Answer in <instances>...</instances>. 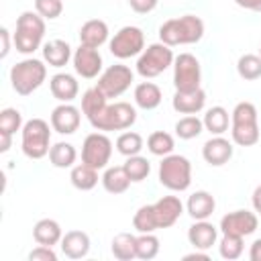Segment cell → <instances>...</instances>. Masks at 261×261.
<instances>
[{"instance_id": "cell-1", "label": "cell", "mask_w": 261, "mask_h": 261, "mask_svg": "<svg viewBox=\"0 0 261 261\" xmlns=\"http://www.w3.org/2000/svg\"><path fill=\"white\" fill-rule=\"evenodd\" d=\"M204 37V20L196 14H184L177 18H169L159 27L161 43L169 47L177 45H194Z\"/></svg>"}, {"instance_id": "cell-2", "label": "cell", "mask_w": 261, "mask_h": 261, "mask_svg": "<svg viewBox=\"0 0 261 261\" xmlns=\"http://www.w3.org/2000/svg\"><path fill=\"white\" fill-rule=\"evenodd\" d=\"M230 137L239 147H251L259 141V118L253 102H239L230 112Z\"/></svg>"}, {"instance_id": "cell-3", "label": "cell", "mask_w": 261, "mask_h": 261, "mask_svg": "<svg viewBox=\"0 0 261 261\" xmlns=\"http://www.w3.org/2000/svg\"><path fill=\"white\" fill-rule=\"evenodd\" d=\"M45 37V18L39 12L24 10L16 18V33H14V47L22 55H31L41 49Z\"/></svg>"}, {"instance_id": "cell-4", "label": "cell", "mask_w": 261, "mask_h": 261, "mask_svg": "<svg viewBox=\"0 0 261 261\" xmlns=\"http://www.w3.org/2000/svg\"><path fill=\"white\" fill-rule=\"evenodd\" d=\"M45 77H47V65H45V61L35 59V57L22 59L10 67L12 90L20 96H29L35 90H39L43 86Z\"/></svg>"}, {"instance_id": "cell-5", "label": "cell", "mask_w": 261, "mask_h": 261, "mask_svg": "<svg viewBox=\"0 0 261 261\" xmlns=\"http://www.w3.org/2000/svg\"><path fill=\"white\" fill-rule=\"evenodd\" d=\"M159 184L171 192H186L192 184V163L184 155L169 153L159 163Z\"/></svg>"}, {"instance_id": "cell-6", "label": "cell", "mask_w": 261, "mask_h": 261, "mask_svg": "<svg viewBox=\"0 0 261 261\" xmlns=\"http://www.w3.org/2000/svg\"><path fill=\"white\" fill-rule=\"evenodd\" d=\"M20 149L29 159H43L51 149V128L43 118H31L22 126Z\"/></svg>"}, {"instance_id": "cell-7", "label": "cell", "mask_w": 261, "mask_h": 261, "mask_svg": "<svg viewBox=\"0 0 261 261\" xmlns=\"http://www.w3.org/2000/svg\"><path fill=\"white\" fill-rule=\"evenodd\" d=\"M173 51L169 45L165 43H151L143 49V53L139 55L137 59V73L145 80H151V77H157L161 75L167 67L173 65Z\"/></svg>"}, {"instance_id": "cell-8", "label": "cell", "mask_w": 261, "mask_h": 261, "mask_svg": "<svg viewBox=\"0 0 261 261\" xmlns=\"http://www.w3.org/2000/svg\"><path fill=\"white\" fill-rule=\"evenodd\" d=\"M137 120V110L135 106H130L128 102H114L108 104L100 114H96L90 124L96 130H124L128 126H133Z\"/></svg>"}, {"instance_id": "cell-9", "label": "cell", "mask_w": 261, "mask_h": 261, "mask_svg": "<svg viewBox=\"0 0 261 261\" xmlns=\"http://www.w3.org/2000/svg\"><path fill=\"white\" fill-rule=\"evenodd\" d=\"M108 49H110V53H112L116 59H130V57H137V55H141L143 49H145V33H143L139 27L126 24V27H122L120 31L114 33V37H112L110 43H108Z\"/></svg>"}, {"instance_id": "cell-10", "label": "cell", "mask_w": 261, "mask_h": 261, "mask_svg": "<svg viewBox=\"0 0 261 261\" xmlns=\"http://www.w3.org/2000/svg\"><path fill=\"white\" fill-rule=\"evenodd\" d=\"M202 82L200 61L192 53H179L173 59V86L177 92L198 90Z\"/></svg>"}, {"instance_id": "cell-11", "label": "cell", "mask_w": 261, "mask_h": 261, "mask_svg": "<svg viewBox=\"0 0 261 261\" xmlns=\"http://www.w3.org/2000/svg\"><path fill=\"white\" fill-rule=\"evenodd\" d=\"M135 80V73L128 65H122V63H114V65H108L100 75H98V88L102 90V94L106 98H118L122 96L130 84Z\"/></svg>"}, {"instance_id": "cell-12", "label": "cell", "mask_w": 261, "mask_h": 261, "mask_svg": "<svg viewBox=\"0 0 261 261\" xmlns=\"http://www.w3.org/2000/svg\"><path fill=\"white\" fill-rule=\"evenodd\" d=\"M112 157V141L104 133H90L82 145V161L94 169H106Z\"/></svg>"}, {"instance_id": "cell-13", "label": "cell", "mask_w": 261, "mask_h": 261, "mask_svg": "<svg viewBox=\"0 0 261 261\" xmlns=\"http://www.w3.org/2000/svg\"><path fill=\"white\" fill-rule=\"evenodd\" d=\"M259 226V214L251 212V210H234L228 212L220 218V226L218 230L222 234H239V237H249L257 230Z\"/></svg>"}, {"instance_id": "cell-14", "label": "cell", "mask_w": 261, "mask_h": 261, "mask_svg": "<svg viewBox=\"0 0 261 261\" xmlns=\"http://www.w3.org/2000/svg\"><path fill=\"white\" fill-rule=\"evenodd\" d=\"M71 61H73V69H75V73L82 75L84 80H94V77H98V75L104 71V69H102L104 63H102V55H100V51L94 49V47L82 45V43H80V47L73 51Z\"/></svg>"}, {"instance_id": "cell-15", "label": "cell", "mask_w": 261, "mask_h": 261, "mask_svg": "<svg viewBox=\"0 0 261 261\" xmlns=\"http://www.w3.org/2000/svg\"><path fill=\"white\" fill-rule=\"evenodd\" d=\"M82 114L80 108H75L69 102H61L51 110V128L59 135H73L80 128Z\"/></svg>"}, {"instance_id": "cell-16", "label": "cell", "mask_w": 261, "mask_h": 261, "mask_svg": "<svg viewBox=\"0 0 261 261\" xmlns=\"http://www.w3.org/2000/svg\"><path fill=\"white\" fill-rule=\"evenodd\" d=\"M232 151H234L232 143L228 139H224L222 135H214L202 145V157L212 167H220V165L228 163L232 157Z\"/></svg>"}, {"instance_id": "cell-17", "label": "cell", "mask_w": 261, "mask_h": 261, "mask_svg": "<svg viewBox=\"0 0 261 261\" xmlns=\"http://www.w3.org/2000/svg\"><path fill=\"white\" fill-rule=\"evenodd\" d=\"M153 208H155V218H157L159 228L173 226L184 214V204L177 196H163L153 204Z\"/></svg>"}, {"instance_id": "cell-18", "label": "cell", "mask_w": 261, "mask_h": 261, "mask_svg": "<svg viewBox=\"0 0 261 261\" xmlns=\"http://www.w3.org/2000/svg\"><path fill=\"white\" fill-rule=\"evenodd\" d=\"M188 241L194 249H200V251H208L212 249V245H216L218 241V228L206 220H196L190 228H188Z\"/></svg>"}, {"instance_id": "cell-19", "label": "cell", "mask_w": 261, "mask_h": 261, "mask_svg": "<svg viewBox=\"0 0 261 261\" xmlns=\"http://www.w3.org/2000/svg\"><path fill=\"white\" fill-rule=\"evenodd\" d=\"M171 106L179 114H198L206 106V92L202 88L192 90V92H177L171 98Z\"/></svg>"}, {"instance_id": "cell-20", "label": "cell", "mask_w": 261, "mask_h": 261, "mask_svg": "<svg viewBox=\"0 0 261 261\" xmlns=\"http://www.w3.org/2000/svg\"><path fill=\"white\" fill-rule=\"evenodd\" d=\"M49 90L55 100L59 102H71L80 94V84L71 73H55L49 80Z\"/></svg>"}, {"instance_id": "cell-21", "label": "cell", "mask_w": 261, "mask_h": 261, "mask_svg": "<svg viewBox=\"0 0 261 261\" xmlns=\"http://www.w3.org/2000/svg\"><path fill=\"white\" fill-rule=\"evenodd\" d=\"M214 208H216V200H214V196H212L210 192H206V190L194 192V194L188 198V202H186V212H188L194 220H206L208 216H212Z\"/></svg>"}, {"instance_id": "cell-22", "label": "cell", "mask_w": 261, "mask_h": 261, "mask_svg": "<svg viewBox=\"0 0 261 261\" xmlns=\"http://www.w3.org/2000/svg\"><path fill=\"white\" fill-rule=\"evenodd\" d=\"M61 253L69 259H82L90 253V237L84 230H67L59 243Z\"/></svg>"}, {"instance_id": "cell-23", "label": "cell", "mask_w": 261, "mask_h": 261, "mask_svg": "<svg viewBox=\"0 0 261 261\" xmlns=\"http://www.w3.org/2000/svg\"><path fill=\"white\" fill-rule=\"evenodd\" d=\"M108 24L100 18H90L82 24L80 29V43L82 45H88V47H102L106 41H108Z\"/></svg>"}, {"instance_id": "cell-24", "label": "cell", "mask_w": 261, "mask_h": 261, "mask_svg": "<svg viewBox=\"0 0 261 261\" xmlns=\"http://www.w3.org/2000/svg\"><path fill=\"white\" fill-rule=\"evenodd\" d=\"M43 61L51 67H63L67 65V61L73 57L71 53V47L67 41H61V39H53V41H47L43 47Z\"/></svg>"}, {"instance_id": "cell-25", "label": "cell", "mask_w": 261, "mask_h": 261, "mask_svg": "<svg viewBox=\"0 0 261 261\" xmlns=\"http://www.w3.org/2000/svg\"><path fill=\"white\" fill-rule=\"evenodd\" d=\"M33 239L37 241V245L55 247V245L61 243L63 230H61V226H59L57 220H53V218H41L33 226Z\"/></svg>"}, {"instance_id": "cell-26", "label": "cell", "mask_w": 261, "mask_h": 261, "mask_svg": "<svg viewBox=\"0 0 261 261\" xmlns=\"http://www.w3.org/2000/svg\"><path fill=\"white\" fill-rule=\"evenodd\" d=\"M133 98H135V104L143 110H155L161 100H163V94H161V88L153 82H141L135 86V92H133Z\"/></svg>"}, {"instance_id": "cell-27", "label": "cell", "mask_w": 261, "mask_h": 261, "mask_svg": "<svg viewBox=\"0 0 261 261\" xmlns=\"http://www.w3.org/2000/svg\"><path fill=\"white\" fill-rule=\"evenodd\" d=\"M104 190L108 194H124L130 186V177L126 175L124 167L122 165H112V167H106L102 177H100Z\"/></svg>"}, {"instance_id": "cell-28", "label": "cell", "mask_w": 261, "mask_h": 261, "mask_svg": "<svg viewBox=\"0 0 261 261\" xmlns=\"http://www.w3.org/2000/svg\"><path fill=\"white\" fill-rule=\"evenodd\" d=\"M202 122H204V128L210 135H224L228 130L230 116H228V110L224 106H212V108L206 110Z\"/></svg>"}, {"instance_id": "cell-29", "label": "cell", "mask_w": 261, "mask_h": 261, "mask_svg": "<svg viewBox=\"0 0 261 261\" xmlns=\"http://www.w3.org/2000/svg\"><path fill=\"white\" fill-rule=\"evenodd\" d=\"M75 159H77V151L71 143L59 141V143L51 145V149H49V161H51L53 167H59V169L73 167Z\"/></svg>"}, {"instance_id": "cell-30", "label": "cell", "mask_w": 261, "mask_h": 261, "mask_svg": "<svg viewBox=\"0 0 261 261\" xmlns=\"http://www.w3.org/2000/svg\"><path fill=\"white\" fill-rule=\"evenodd\" d=\"M69 179H71V186L75 190L88 192V190L96 188V184H98V169H94V167H90L88 163L82 161L80 165H73L71 167Z\"/></svg>"}, {"instance_id": "cell-31", "label": "cell", "mask_w": 261, "mask_h": 261, "mask_svg": "<svg viewBox=\"0 0 261 261\" xmlns=\"http://www.w3.org/2000/svg\"><path fill=\"white\" fill-rule=\"evenodd\" d=\"M108 106V98L102 94V90L98 86L88 88L82 96V112L86 114L88 120H92L96 114H100L104 108Z\"/></svg>"}, {"instance_id": "cell-32", "label": "cell", "mask_w": 261, "mask_h": 261, "mask_svg": "<svg viewBox=\"0 0 261 261\" xmlns=\"http://www.w3.org/2000/svg\"><path fill=\"white\" fill-rule=\"evenodd\" d=\"M110 251L114 255V259L118 261H130L137 257V237L130 232H120L112 239Z\"/></svg>"}, {"instance_id": "cell-33", "label": "cell", "mask_w": 261, "mask_h": 261, "mask_svg": "<svg viewBox=\"0 0 261 261\" xmlns=\"http://www.w3.org/2000/svg\"><path fill=\"white\" fill-rule=\"evenodd\" d=\"M147 149H149V153H153V155H157V157H165V155L173 153L175 141H173V137H171L169 133H165V130H155V133H151V135L147 137Z\"/></svg>"}, {"instance_id": "cell-34", "label": "cell", "mask_w": 261, "mask_h": 261, "mask_svg": "<svg viewBox=\"0 0 261 261\" xmlns=\"http://www.w3.org/2000/svg\"><path fill=\"white\" fill-rule=\"evenodd\" d=\"M133 228L137 232H155L159 226H157V218H155V208L153 204H145L141 206L135 216H133Z\"/></svg>"}, {"instance_id": "cell-35", "label": "cell", "mask_w": 261, "mask_h": 261, "mask_svg": "<svg viewBox=\"0 0 261 261\" xmlns=\"http://www.w3.org/2000/svg\"><path fill=\"white\" fill-rule=\"evenodd\" d=\"M126 175L130 177V181H143L147 179V175L151 173V163L147 157L143 155H133V157H126V161L122 163Z\"/></svg>"}, {"instance_id": "cell-36", "label": "cell", "mask_w": 261, "mask_h": 261, "mask_svg": "<svg viewBox=\"0 0 261 261\" xmlns=\"http://www.w3.org/2000/svg\"><path fill=\"white\" fill-rule=\"evenodd\" d=\"M237 71L243 80L247 82H253V80H259L261 77V57L255 55V53H247V55H241L239 61H237Z\"/></svg>"}, {"instance_id": "cell-37", "label": "cell", "mask_w": 261, "mask_h": 261, "mask_svg": "<svg viewBox=\"0 0 261 261\" xmlns=\"http://www.w3.org/2000/svg\"><path fill=\"white\" fill-rule=\"evenodd\" d=\"M204 130V122L202 118H198L196 114H186L184 118H179L175 122V135L184 141H190V139H196L200 133Z\"/></svg>"}, {"instance_id": "cell-38", "label": "cell", "mask_w": 261, "mask_h": 261, "mask_svg": "<svg viewBox=\"0 0 261 261\" xmlns=\"http://www.w3.org/2000/svg\"><path fill=\"white\" fill-rule=\"evenodd\" d=\"M243 251H245V243L243 237L239 234H222V239L218 241V253L222 259L234 261L243 255Z\"/></svg>"}, {"instance_id": "cell-39", "label": "cell", "mask_w": 261, "mask_h": 261, "mask_svg": "<svg viewBox=\"0 0 261 261\" xmlns=\"http://www.w3.org/2000/svg\"><path fill=\"white\" fill-rule=\"evenodd\" d=\"M143 149V137L135 130H126L122 135H118L116 139V151L124 157H133V155H139Z\"/></svg>"}, {"instance_id": "cell-40", "label": "cell", "mask_w": 261, "mask_h": 261, "mask_svg": "<svg viewBox=\"0 0 261 261\" xmlns=\"http://www.w3.org/2000/svg\"><path fill=\"white\" fill-rule=\"evenodd\" d=\"M159 253V239L153 232H139L137 237V259L149 261Z\"/></svg>"}, {"instance_id": "cell-41", "label": "cell", "mask_w": 261, "mask_h": 261, "mask_svg": "<svg viewBox=\"0 0 261 261\" xmlns=\"http://www.w3.org/2000/svg\"><path fill=\"white\" fill-rule=\"evenodd\" d=\"M22 114L16 108H4L0 112V133L14 135L16 130H22Z\"/></svg>"}, {"instance_id": "cell-42", "label": "cell", "mask_w": 261, "mask_h": 261, "mask_svg": "<svg viewBox=\"0 0 261 261\" xmlns=\"http://www.w3.org/2000/svg\"><path fill=\"white\" fill-rule=\"evenodd\" d=\"M35 12L45 20H55L63 12V0H35Z\"/></svg>"}, {"instance_id": "cell-43", "label": "cell", "mask_w": 261, "mask_h": 261, "mask_svg": "<svg viewBox=\"0 0 261 261\" xmlns=\"http://www.w3.org/2000/svg\"><path fill=\"white\" fill-rule=\"evenodd\" d=\"M31 261H57V253L53 251V247L47 245H37L31 253H29Z\"/></svg>"}, {"instance_id": "cell-44", "label": "cell", "mask_w": 261, "mask_h": 261, "mask_svg": "<svg viewBox=\"0 0 261 261\" xmlns=\"http://www.w3.org/2000/svg\"><path fill=\"white\" fill-rule=\"evenodd\" d=\"M128 4L137 14H149L157 8L159 0H128Z\"/></svg>"}, {"instance_id": "cell-45", "label": "cell", "mask_w": 261, "mask_h": 261, "mask_svg": "<svg viewBox=\"0 0 261 261\" xmlns=\"http://www.w3.org/2000/svg\"><path fill=\"white\" fill-rule=\"evenodd\" d=\"M8 51H10V33L6 27H2L0 29V57L4 59L8 55Z\"/></svg>"}, {"instance_id": "cell-46", "label": "cell", "mask_w": 261, "mask_h": 261, "mask_svg": "<svg viewBox=\"0 0 261 261\" xmlns=\"http://www.w3.org/2000/svg\"><path fill=\"white\" fill-rule=\"evenodd\" d=\"M249 259H251V261H261V239H255V241L251 243Z\"/></svg>"}, {"instance_id": "cell-47", "label": "cell", "mask_w": 261, "mask_h": 261, "mask_svg": "<svg viewBox=\"0 0 261 261\" xmlns=\"http://www.w3.org/2000/svg\"><path fill=\"white\" fill-rule=\"evenodd\" d=\"M241 8L253 10V12H261V0H234Z\"/></svg>"}, {"instance_id": "cell-48", "label": "cell", "mask_w": 261, "mask_h": 261, "mask_svg": "<svg viewBox=\"0 0 261 261\" xmlns=\"http://www.w3.org/2000/svg\"><path fill=\"white\" fill-rule=\"evenodd\" d=\"M251 204H253V210L261 216V186H257L253 190V196H251Z\"/></svg>"}, {"instance_id": "cell-49", "label": "cell", "mask_w": 261, "mask_h": 261, "mask_svg": "<svg viewBox=\"0 0 261 261\" xmlns=\"http://www.w3.org/2000/svg\"><path fill=\"white\" fill-rule=\"evenodd\" d=\"M12 145V135L8 133H0V153H6Z\"/></svg>"}, {"instance_id": "cell-50", "label": "cell", "mask_w": 261, "mask_h": 261, "mask_svg": "<svg viewBox=\"0 0 261 261\" xmlns=\"http://www.w3.org/2000/svg\"><path fill=\"white\" fill-rule=\"evenodd\" d=\"M184 259H186V261H190V259H202V261H208L210 257H208V253H206V251H200V249H196L194 253H188V255H184Z\"/></svg>"}, {"instance_id": "cell-51", "label": "cell", "mask_w": 261, "mask_h": 261, "mask_svg": "<svg viewBox=\"0 0 261 261\" xmlns=\"http://www.w3.org/2000/svg\"><path fill=\"white\" fill-rule=\"evenodd\" d=\"M259 57H261V47H259Z\"/></svg>"}]
</instances>
